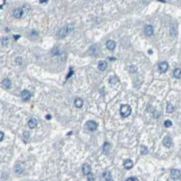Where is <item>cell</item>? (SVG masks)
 <instances>
[{
	"mask_svg": "<svg viewBox=\"0 0 181 181\" xmlns=\"http://www.w3.org/2000/svg\"><path fill=\"white\" fill-rule=\"evenodd\" d=\"M74 29V27L72 24H69L65 26V27H63L62 28H61L59 31L58 36L59 38H64L69 33H70L71 31H72Z\"/></svg>",
	"mask_w": 181,
	"mask_h": 181,
	"instance_id": "6da1fadb",
	"label": "cell"
},
{
	"mask_svg": "<svg viewBox=\"0 0 181 181\" xmlns=\"http://www.w3.org/2000/svg\"><path fill=\"white\" fill-rule=\"evenodd\" d=\"M120 112V115H121L122 117H127L130 115L131 112H132V109H131V107L130 105L123 104V105L121 106Z\"/></svg>",
	"mask_w": 181,
	"mask_h": 181,
	"instance_id": "7a4b0ae2",
	"label": "cell"
},
{
	"mask_svg": "<svg viewBox=\"0 0 181 181\" xmlns=\"http://www.w3.org/2000/svg\"><path fill=\"white\" fill-rule=\"evenodd\" d=\"M86 126L88 130H89L90 131H94L97 130V123L93 120H89L86 123Z\"/></svg>",
	"mask_w": 181,
	"mask_h": 181,
	"instance_id": "3957f363",
	"label": "cell"
},
{
	"mask_svg": "<svg viewBox=\"0 0 181 181\" xmlns=\"http://www.w3.org/2000/svg\"><path fill=\"white\" fill-rule=\"evenodd\" d=\"M181 176V172L178 169H172L171 170V177L173 180L179 179Z\"/></svg>",
	"mask_w": 181,
	"mask_h": 181,
	"instance_id": "277c9868",
	"label": "cell"
},
{
	"mask_svg": "<svg viewBox=\"0 0 181 181\" xmlns=\"http://www.w3.org/2000/svg\"><path fill=\"white\" fill-rule=\"evenodd\" d=\"M144 33L147 36H151L154 33V28L151 25H147L144 28Z\"/></svg>",
	"mask_w": 181,
	"mask_h": 181,
	"instance_id": "5b68a950",
	"label": "cell"
},
{
	"mask_svg": "<svg viewBox=\"0 0 181 181\" xmlns=\"http://www.w3.org/2000/svg\"><path fill=\"white\" fill-rule=\"evenodd\" d=\"M169 68V65L167 62H162L159 65V69L161 72H165Z\"/></svg>",
	"mask_w": 181,
	"mask_h": 181,
	"instance_id": "8992f818",
	"label": "cell"
},
{
	"mask_svg": "<svg viewBox=\"0 0 181 181\" xmlns=\"http://www.w3.org/2000/svg\"><path fill=\"white\" fill-rule=\"evenodd\" d=\"M82 171L85 175H88L90 173V172H91V167H90V166L88 164H84L83 165Z\"/></svg>",
	"mask_w": 181,
	"mask_h": 181,
	"instance_id": "52a82bcc",
	"label": "cell"
},
{
	"mask_svg": "<svg viewBox=\"0 0 181 181\" xmlns=\"http://www.w3.org/2000/svg\"><path fill=\"white\" fill-rule=\"evenodd\" d=\"M172 141L169 136H166L163 139V145L167 148H169L172 145Z\"/></svg>",
	"mask_w": 181,
	"mask_h": 181,
	"instance_id": "ba28073f",
	"label": "cell"
},
{
	"mask_svg": "<svg viewBox=\"0 0 181 181\" xmlns=\"http://www.w3.org/2000/svg\"><path fill=\"white\" fill-rule=\"evenodd\" d=\"M23 14V10L21 8H17L13 12V16L15 18H20Z\"/></svg>",
	"mask_w": 181,
	"mask_h": 181,
	"instance_id": "9c48e42d",
	"label": "cell"
},
{
	"mask_svg": "<svg viewBox=\"0 0 181 181\" xmlns=\"http://www.w3.org/2000/svg\"><path fill=\"white\" fill-rule=\"evenodd\" d=\"M31 97V93L28 91V90H24L22 92V98H23V99L24 101L27 102V101L30 100Z\"/></svg>",
	"mask_w": 181,
	"mask_h": 181,
	"instance_id": "30bf717a",
	"label": "cell"
},
{
	"mask_svg": "<svg viewBox=\"0 0 181 181\" xmlns=\"http://www.w3.org/2000/svg\"><path fill=\"white\" fill-rule=\"evenodd\" d=\"M106 46L107 47L108 49L110 50H114L115 49V46H116V44L114 41L112 40H109L107 41V44H106Z\"/></svg>",
	"mask_w": 181,
	"mask_h": 181,
	"instance_id": "8fae6325",
	"label": "cell"
},
{
	"mask_svg": "<svg viewBox=\"0 0 181 181\" xmlns=\"http://www.w3.org/2000/svg\"><path fill=\"white\" fill-rule=\"evenodd\" d=\"M124 167H125V169H131L133 167V161L132 160H130V159H127L125 162H124Z\"/></svg>",
	"mask_w": 181,
	"mask_h": 181,
	"instance_id": "7c38bea8",
	"label": "cell"
},
{
	"mask_svg": "<svg viewBox=\"0 0 181 181\" xmlns=\"http://www.w3.org/2000/svg\"><path fill=\"white\" fill-rule=\"evenodd\" d=\"M103 177L107 180V181H112V178L111 176V172L109 170H105L103 172Z\"/></svg>",
	"mask_w": 181,
	"mask_h": 181,
	"instance_id": "4fadbf2b",
	"label": "cell"
},
{
	"mask_svg": "<svg viewBox=\"0 0 181 181\" xmlns=\"http://www.w3.org/2000/svg\"><path fill=\"white\" fill-rule=\"evenodd\" d=\"M28 127L30 128H34L37 124H38V122H37V120L36 118H31L29 121H28Z\"/></svg>",
	"mask_w": 181,
	"mask_h": 181,
	"instance_id": "5bb4252c",
	"label": "cell"
},
{
	"mask_svg": "<svg viewBox=\"0 0 181 181\" xmlns=\"http://www.w3.org/2000/svg\"><path fill=\"white\" fill-rule=\"evenodd\" d=\"M25 169V167L23 164H16L15 166V172H17V173H21L23 172Z\"/></svg>",
	"mask_w": 181,
	"mask_h": 181,
	"instance_id": "9a60e30c",
	"label": "cell"
},
{
	"mask_svg": "<svg viewBox=\"0 0 181 181\" xmlns=\"http://www.w3.org/2000/svg\"><path fill=\"white\" fill-rule=\"evenodd\" d=\"M107 67V62L105 61H100L99 62V65H98V68L102 70V71H104L106 70V68Z\"/></svg>",
	"mask_w": 181,
	"mask_h": 181,
	"instance_id": "2e32d148",
	"label": "cell"
},
{
	"mask_svg": "<svg viewBox=\"0 0 181 181\" xmlns=\"http://www.w3.org/2000/svg\"><path fill=\"white\" fill-rule=\"evenodd\" d=\"M2 85L4 88H7V89H9L10 87H11V81L9 78H5L2 81Z\"/></svg>",
	"mask_w": 181,
	"mask_h": 181,
	"instance_id": "e0dca14e",
	"label": "cell"
},
{
	"mask_svg": "<svg viewBox=\"0 0 181 181\" xmlns=\"http://www.w3.org/2000/svg\"><path fill=\"white\" fill-rule=\"evenodd\" d=\"M110 151V144L108 142H105L103 146V152L104 154H108Z\"/></svg>",
	"mask_w": 181,
	"mask_h": 181,
	"instance_id": "ac0fdd59",
	"label": "cell"
},
{
	"mask_svg": "<svg viewBox=\"0 0 181 181\" xmlns=\"http://www.w3.org/2000/svg\"><path fill=\"white\" fill-rule=\"evenodd\" d=\"M75 106L77 107V108H81L83 105V101L81 99H76L75 100Z\"/></svg>",
	"mask_w": 181,
	"mask_h": 181,
	"instance_id": "d6986e66",
	"label": "cell"
},
{
	"mask_svg": "<svg viewBox=\"0 0 181 181\" xmlns=\"http://www.w3.org/2000/svg\"><path fill=\"white\" fill-rule=\"evenodd\" d=\"M173 75L176 78H181V70L179 68H177L174 70L173 72Z\"/></svg>",
	"mask_w": 181,
	"mask_h": 181,
	"instance_id": "ffe728a7",
	"label": "cell"
},
{
	"mask_svg": "<svg viewBox=\"0 0 181 181\" xmlns=\"http://www.w3.org/2000/svg\"><path fill=\"white\" fill-rule=\"evenodd\" d=\"M175 110V107L172 104H168L167 106V113H172Z\"/></svg>",
	"mask_w": 181,
	"mask_h": 181,
	"instance_id": "44dd1931",
	"label": "cell"
},
{
	"mask_svg": "<svg viewBox=\"0 0 181 181\" xmlns=\"http://www.w3.org/2000/svg\"><path fill=\"white\" fill-rule=\"evenodd\" d=\"M29 137H30V133L28 132H24L23 134V140L24 141H28V139H29Z\"/></svg>",
	"mask_w": 181,
	"mask_h": 181,
	"instance_id": "7402d4cb",
	"label": "cell"
},
{
	"mask_svg": "<svg viewBox=\"0 0 181 181\" xmlns=\"http://www.w3.org/2000/svg\"><path fill=\"white\" fill-rule=\"evenodd\" d=\"M141 154H146L148 153V149L145 146H141Z\"/></svg>",
	"mask_w": 181,
	"mask_h": 181,
	"instance_id": "603a6c76",
	"label": "cell"
},
{
	"mask_svg": "<svg viewBox=\"0 0 181 181\" xmlns=\"http://www.w3.org/2000/svg\"><path fill=\"white\" fill-rule=\"evenodd\" d=\"M8 43H9V39H8L7 37H3V38L2 39V44L3 46L7 45Z\"/></svg>",
	"mask_w": 181,
	"mask_h": 181,
	"instance_id": "cb8c5ba5",
	"label": "cell"
},
{
	"mask_svg": "<svg viewBox=\"0 0 181 181\" xmlns=\"http://www.w3.org/2000/svg\"><path fill=\"white\" fill-rule=\"evenodd\" d=\"M164 126L166 127V128H169V127H171L172 125V123L170 121V120H166L165 122H164Z\"/></svg>",
	"mask_w": 181,
	"mask_h": 181,
	"instance_id": "d4e9b609",
	"label": "cell"
},
{
	"mask_svg": "<svg viewBox=\"0 0 181 181\" xmlns=\"http://www.w3.org/2000/svg\"><path fill=\"white\" fill-rule=\"evenodd\" d=\"M15 62H16L17 65H20L22 64V62H23V59H22L20 57H17V58L15 59Z\"/></svg>",
	"mask_w": 181,
	"mask_h": 181,
	"instance_id": "484cf974",
	"label": "cell"
},
{
	"mask_svg": "<svg viewBox=\"0 0 181 181\" xmlns=\"http://www.w3.org/2000/svg\"><path fill=\"white\" fill-rule=\"evenodd\" d=\"M117 81V78L116 77H112L110 79V83L111 84H115Z\"/></svg>",
	"mask_w": 181,
	"mask_h": 181,
	"instance_id": "4316f807",
	"label": "cell"
},
{
	"mask_svg": "<svg viewBox=\"0 0 181 181\" xmlns=\"http://www.w3.org/2000/svg\"><path fill=\"white\" fill-rule=\"evenodd\" d=\"M130 72H136V71H137V67L135 66V65H132V66H130Z\"/></svg>",
	"mask_w": 181,
	"mask_h": 181,
	"instance_id": "83f0119b",
	"label": "cell"
},
{
	"mask_svg": "<svg viewBox=\"0 0 181 181\" xmlns=\"http://www.w3.org/2000/svg\"><path fill=\"white\" fill-rule=\"evenodd\" d=\"M153 116H154V118H158L160 116V113L159 112H157V111H154V113H153Z\"/></svg>",
	"mask_w": 181,
	"mask_h": 181,
	"instance_id": "f1b7e54d",
	"label": "cell"
},
{
	"mask_svg": "<svg viewBox=\"0 0 181 181\" xmlns=\"http://www.w3.org/2000/svg\"><path fill=\"white\" fill-rule=\"evenodd\" d=\"M88 180H94L95 179L94 178V177H93V175L91 174V173H90L89 175H88Z\"/></svg>",
	"mask_w": 181,
	"mask_h": 181,
	"instance_id": "f546056e",
	"label": "cell"
},
{
	"mask_svg": "<svg viewBox=\"0 0 181 181\" xmlns=\"http://www.w3.org/2000/svg\"><path fill=\"white\" fill-rule=\"evenodd\" d=\"M4 136H5V133L1 131V132H0V141H3Z\"/></svg>",
	"mask_w": 181,
	"mask_h": 181,
	"instance_id": "4dcf8cb0",
	"label": "cell"
},
{
	"mask_svg": "<svg viewBox=\"0 0 181 181\" xmlns=\"http://www.w3.org/2000/svg\"><path fill=\"white\" fill-rule=\"evenodd\" d=\"M126 180H136V181H138V179L137 178V177H129V178H128Z\"/></svg>",
	"mask_w": 181,
	"mask_h": 181,
	"instance_id": "1f68e13d",
	"label": "cell"
},
{
	"mask_svg": "<svg viewBox=\"0 0 181 181\" xmlns=\"http://www.w3.org/2000/svg\"><path fill=\"white\" fill-rule=\"evenodd\" d=\"M46 118L47 120H50V119L52 118V116H51L50 115H47L46 116Z\"/></svg>",
	"mask_w": 181,
	"mask_h": 181,
	"instance_id": "d6a6232c",
	"label": "cell"
}]
</instances>
